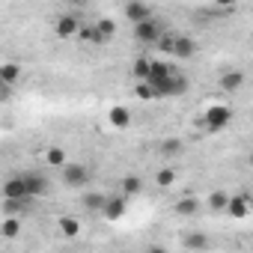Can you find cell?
I'll return each instance as SVG.
<instances>
[{
    "mask_svg": "<svg viewBox=\"0 0 253 253\" xmlns=\"http://www.w3.org/2000/svg\"><path fill=\"white\" fill-rule=\"evenodd\" d=\"M155 48H158L161 54H170V57L182 60V63L197 54V42H194L191 36H182V33H164Z\"/></svg>",
    "mask_w": 253,
    "mask_h": 253,
    "instance_id": "cell-1",
    "label": "cell"
},
{
    "mask_svg": "<svg viewBox=\"0 0 253 253\" xmlns=\"http://www.w3.org/2000/svg\"><path fill=\"white\" fill-rule=\"evenodd\" d=\"M60 179H63V185H66V188H72V191H84V188L92 182V170H89L86 164L66 161V164L60 167Z\"/></svg>",
    "mask_w": 253,
    "mask_h": 253,
    "instance_id": "cell-2",
    "label": "cell"
},
{
    "mask_svg": "<svg viewBox=\"0 0 253 253\" xmlns=\"http://www.w3.org/2000/svg\"><path fill=\"white\" fill-rule=\"evenodd\" d=\"M229 122H232V107L229 104H211V107H206L203 128L209 134H220L223 128H229Z\"/></svg>",
    "mask_w": 253,
    "mask_h": 253,
    "instance_id": "cell-3",
    "label": "cell"
},
{
    "mask_svg": "<svg viewBox=\"0 0 253 253\" xmlns=\"http://www.w3.org/2000/svg\"><path fill=\"white\" fill-rule=\"evenodd\" d=\"M131 27H134V42H140V45H158V39L167 33L164 21H158L155 15H149V18H143Z\"/></svg>",
    "mask_w": 253,
    "mask_h": 253,
    "instance_id": "cell-4",
    "label": "cell"
},
{
    "mask_svg": "<svg viewBox=\"0 0 253 253\" xmlns=\"http://www.w3.org/2000/svg\"><path fill=\"white\" fill-rule=\"evenodd\" d=\"M188 89H191V78L182 75V72H170V78L161 81L152 92H155V98H179V95H185Z\"/></svg>",
    "mask_w": 253,
    "mask_h": 253,
    "instance_id": "cell-5",
    "label": "cell"
},
{
    "mask_svg": "<svg viewBox=\"0 0 253 253\" xmlns=\"http://www.w3.org/2000/svg\"><path fill=\"white\" fill-rule=\"evenodd\" d=\"M125 211H128V197L125 194H107L98 214H104V220H119Z\"/></svg>",
    "mask_w": 253,
    "mask_h": 253,
    "instance_id": "cell-6",
    "label": "cell"
},
{
    "mask_svg": "<svg viewBox=\"0 0 253 253\" xmlns=\"http://www.w3.org/2000/svg\"><path fill=\"white\" fill-rule=\"evenodd\" d=\"M24 182H27V197L36 200V197H45L51 191V179L45 173H24Z\"/></svg>",
    "mask_w": 253,
    "mask_h": 253,
    "instance_id": "cell-7",
    "label": "cell"
},
{
    "mask_svg": "<svg viewBox=\"0 0 253 253\" xmlns=\"http://www.w3.org/2000/svg\"><path fill=\"white\" fill-rule=\"evenodd\" d=\"M223 211H226L232 220H244V217L250 214V197H244V194H229Z\"/></svg>",
    "mask_w": 253,
    "mask_h": 253,
    "instance_id": "cell-8",
    "label": "cell"
},
{
    "mask_svg": "<svg viewBox=\"0 0 253 253\" xmlns=\"http://www.w3.org/2000/svg\"><path fill=\"white\" fill-rule=\"evenodd\" d=\"M3 197L6 200H30L27 197V182H24V173H15L3 182Z\"/></svg>",
    "mask_w": 253,
    "mask_h": 253,
    "instance_id": "cell-9",
    "label": "cell"
},
{
    "mask_svg": "<svg viewBox=\"0 0 253 253\" xmlns=\"http://www.w3.org/2000/svg\"><path fill=\"white\" fill-rule=\"evenodd\" d=\"M170 72H173V66H170V63H164V60H149V72H146V78H143V81L155 89L161 81H167V78H170Z\"/></svg>",
    "mask_w": 253,
    "mask_h": 253,
    "instance_id": "cell-10",
    "label": "cell"
},
{
    "mask_svg": "<svg viewBox=\"0 0 253 253\" xmlns=\"http://www.w3.org/2000/svg\"><path fill=\"white\" fill-rule=\"evenodd\" d=\"M107 122H110V128H128V125L134 122V116H131V110L125 107V104H113L110 110H107Z\"/></svg>",
    "mask_w": 253,
    "mask_h": 253,
    "instance_id": "cell-11",
    "label": "cell"
},
{
    "mask_svg": "<svg viewBox=\"0 0 253 253\" xmlns=\"http://www.w3.org/2000/svg\"><path fill=\"white\" fill-rule=\"evenodd\" d=\"M78 27H81L78 15H69V12L54 21V33H57L60 39H75V36H78Z\"/></svg>",
    "mask_w": 253,
    "mask_h": 253,
    "instance_id": "cell-12",
    "label": "cell"
},
{
    "mask_svg": "<svg viewBox=\"0 0 253 253\" xmlns=\"http://www.w3.org/2000/svg\"><path fill=\"white\" fill-rule=\"evenodd\" d=\"M122 15L128 18L131 24H137V21H143V18H149L152 15V9L143 3V0H128V3H125V9H122Z\"/></svg>",
    "mask_w": 253,
    "mask_h": 253,
    "instance_id": "cell-13",
    "label": "cell"
},
{
    "mask_svg": "<svg viewBox=\"0 0 253 253\" xmlns=\"http://www.w3.org/2000/svg\"><path fill=\"white\" fill-rule=\"evenodd\" d=\"M244 81H247V78H244L241 69H229V72L220 75V89H223V92H238V89L244 86Z\"/></svg>",
    "mask_w": 253,
    "mask_h": 253,
    "instance_id": "cell-14",
    "label": "cell"
},
{
    "mask_svg": "<svg viewBox=\"0 0 253 253\" xmlns=\"http://www.w3.org/2000/svg\"><path fill=\"white\" fill-rule=\"evenodd\" d=\"M21 81V63L9 60V63H0V84L3 86H15Z\"/></svg>",
    "mask_w": 253,
    "mask_h": 253,
    "instance_id": "cell-15",
    "label": "cell"
},
{
    "mask_svg": "<svg viewBox=\"0 0 253 253\" xmlns=\"http://www.w3.org/2000/svg\"><path fill=\"white\" fill-rule=\"evenodd\" d=\"M200 209H203V203H200L197 197H182V200L173 206V211H176L179 217H194Z\"/></svg>",
    "mask_w": 253,
    "mask_h": 253,
    "instance_id": "cell-16",
    "label": "cell"
},
{
    "mask_svg": "<svg viewBox=\"0 0 253 253\" xmlns=\"http://www.w3.org/2000/svg\"><path fill=\"white\" fill-rule=\"evenodd\" d=\"M182 247H188V250H209L211 238L206 232H188V235H182Z\"/></svg>",
    "mask_w": 253,
    "mask_h": 253,
    "instance_id": "cell-17",
    "label": "cell"
},
{
    "mask_svg": "<svg viewBox=\"0 0 253 253\" xmlns=\"http://www.w3.org/2000/svg\"><path fill=\"white\" fill-rule=\"evenodd\" d=\"M78 39H81V42H86V45H98V48H101V45H107V42L101 39V33H98V27H95V24H81V27H78Z\"/></svg>",
    "mask_w": 253,
    "mask_h": 253,
    "instance_id": "cell-18",
    "label": "cell"
},
{
    "mask_svg": "<svg viewBox=\"0 0 253 253\" xmlns=\"http://www.w3.org/2000/svg\"><path fill=\"white\" fill-rule=\"evenodd\" d=\"M104 197H107V194H101V191H86V188H84L81 206H84L86 211H101V206H104Z\"/></svg>",
    "mask_w": 253,
    "mask_h": 253,
    "instance_id": "cell-19",
    "label": "cell"
},
{
    "mask_svg": "<svg viewBox=\"0 0 253 253\" xmlns=\"http://www.w3.org/2000/svg\"><path fill=\"white\" fill-rule=\"evenodd\" d=\"M57 226H60V232H63L66 238H78V235H81V220H78V217L63 214V217L57 220Z\"/></svg>",
    "mask_w": 253,
    "mask_h": 253,
    "instance_id": "cell-20",
    "label": "cell"
},
{
    "mask_svg": "<svg viewBox=\"0 0 253 253\" xmlns=\"http://www.w3.org/2000/svg\"><path fill=\"white\" fill-rule=\"evenodd\" d=\"M122 194L128 197V200L137 197V194H143V179L134 176V173H131V176H125V179H122Z\"/></svg>",
    "mask_w": 253,
    "mask_h": 253,
    "instance_id": "cell-21",
    "label": "cell"
},
{
    "mask_svg": "<svg viewBox=\"0 0 253 253\" xmlns=\"http://www.w3.org/2000/svg\"><path fill=\"white\" fill-rule=\"evenodd\" d=\"M226 200H229V194H226V191H211V194H209V200H206V209L220 214V211L226 209Z\"/></svg>",
    "mask_w": 253,
    "mask_h": 253,
    "instance_id": "cell-22",
    "label": "cell"
},
{
    "mask_svg": "<svg viewBox=\"0 0 253 253\" xmlns=\"http://www.w3.org/2000/svg\"><path fill=\"white\" fill-rule=\"evenodd\" d=\"M18 232H21V220L15 214H9L3 223H0V235H3V238H15Z\"/></svg>",
    "mask_w": 253,
    "mask_h": 253,
    "instance_id": "cell-23",
    "label": "cell"
},
{
    "mask_svg": "<svg viewBox=\"0 0 253 253\" xmlns=\"http://www.w3.org/2000/svg\"><path fill=\"white\" fill-rule=\"evenodd\" d=\"M95 27H98V33H101L104 42H113V36H116V21L113 18H98Z\"/></svg>",
    "mask_w": 253,
    "mask_h": 253,
    "instance_id": "cell-24",
    "label": "cell"
},
{
    "mask_svg": "<svg viewBox=\"0 0 253 253\" xmlns=\"http://www.w3.org/2000/svg\"><path fill=\"white\" fill-rule=\"evenodd\" d=\"M45 161H48L51 167H63V164L69 161V155H66V149H63V146H51V149L45 152Z\"/></svg>",
    "mask_w": 253,
    "mask_h": 253,
    "instance_id": "cell-25",
    "label": "cell"
},
{
    "mask_svg": "<svg viewBox=\"0 0 253 253\" xmlns=\"http://www.w3.org/2000/svg\"><path fill=\"white\" fill-rule=\"evenodd\" d=\"M155 182H158V188H173V185H176V170H173V167L155 170Z\"/></svg>",
    "mask_w": 253,
    "mask_h": 253,
    "instance_id": "cell-26",
    "label": "cell"
},
{
    "mask_svg": "<svg viewBox=\"0 0 253 253\" xmlns=\"http://www.w3.org/2000/svg\"><path fill=\"white\" fill-rule=\"evenodd\" d=\"M182 152H185V143L176 140V137L161 143V155H164V158H176V155H182Z\"/></svg>",
    "mask_w": 253,
    "mask_h": 253,
    "instance_id": "cell-27",
    "label": "cell"
},
{
    "mask_svg": "<svg viewBox=\"0 0 253 253\" xmlns=\"http://www.w3.org/2000/svg\"><path fill=\"white\" fill-rule=\"evenodd\" d=\"M146 72H149V57H137V60H134V66H131V75H134L137 81H143V78H146Z\"/></svg>",
    "mask_w": 253,
    "mask_h": 253,
    "instance_id": "cell-28",
    "label": "cell"
},
{
    "mask_svg": "<svg viewBox=\"0 0 253 253\" xmlns=\"http://www.w3.org/2000/svg\"><path fill=\"white\" fill-rule=\"evenodd\" d=\"M27 203H30V200H6V197H3V211H6V214H18V211L27 209Z\"/></svg>",
    "mask_w": 253,
    "mask_h": 253,
    "instance_id": "cell-29",
    "label": "cell"
},
{
    "mask_svg": "<svg viewBox=\"0 0 253 253\" xmlns=\"http://www.w3.org/2000/svg\"><path fill=\"white\" fill-rule=\"evenodd\" d=\"M134 95H137L140 101H152V98H155V92H152V86H149L146 81H137V86H134Z\"/></svg>",
    "mask_w": 253,
    "mask_h": 253,
    "instance_id": "cell-30",
    "label": "cell"
},
{
    "mask_svg": "<svg viewBox=\"0 0 253 253\" xmlns=\"http://www.w3.org/2000/svg\"><path fill=\"white\" fill-rule=\"evenodd\" d=\"M214 3H217V6H223V9H232L238 0H214Z\"/></svg>",
    "mask_w": 253,
    "mask_h": 253,
    "instance_id": "cell-31",
    "label": "cell"
}]
</instances>
